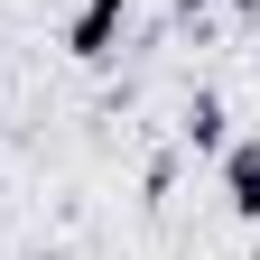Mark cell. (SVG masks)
<instances>
[{"label": "cell", "instance_id": "cell-1", "mask_svg": "<svg viewBox=\"0 0 260 260\" xmlns=\"http://www.w3.org/2000/svg\"><path fill=\"white\" fill-rule=\"evenodd\" d=\"M121 28H130V0H84V10H75V28H65V56H84V65H103Z\"/></svg>", "mask_w": 260, "mask_h": 260}, {"label": "cell", "instance_id": "cell-2", "mask_svg": "<svg viewBox=\"0 0 260 260\" xmlns=\"http://www.w3.org/2000/svg\"><path fill=\"white\" fill-rule=\"evenodd\" d=\"M223 205L260 223V140H223Z\"/></svg>", "mask_w": 260, "mask_h": 260}, {"label": "cell", "instance_id": "cell-3", "mask_svg": "<svg viewBox=\"0 0 260 260\" xmlns=\"http://www.w3.org/2000/svg\"><path fill=\"white\" fill-rule=\"evenodd\" d=\"M186 149H214V158H223V103H214V93L186 103Z\"/></svg>", "mask_w": 260, "mask_h": 260}, {"label": "cell", "instance_id": "cell-4", "mask_svg": "<svg viewBox=\"0 0 260 260\" xmlns=\"http://www.w3.org/2000/svg\"><path fill=\"white\" fill-rule=\"evenodd\" d=\"M177 10H205V0H177Z\"/></svg>", "mask_w": 260, "mask_h": 260}]
</instances>
